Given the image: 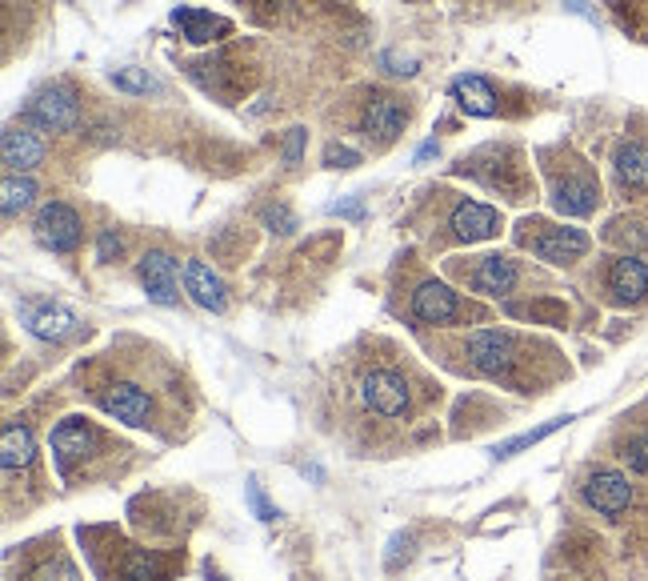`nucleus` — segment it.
<instances>
[{
	"mask_svg": "<svg viewBox=\"0 0 648 581\" xmlns=\"http://www.w3.org/2000/svg\"><path fill=\"white\" fill-rule=\"evenodd\" d=\"M600 205V181L585 161H573L564 173L552 177V209L564 217H588Z\"/></svg>",
	"mask_w": 648,
	"mask_h": 581,
	"instance_id": "nucleus-1",
	"label": "nucleus"
},
{
	"mask_svg": "<svg viewBox=\"0 0 648 581\" xmlns=\"http://www.w3.org/2000/svg\"><path fill=\"white\" fill-rule=\"evenodd\" d=\"M533 229H537L533 237L521 233V245L533 249L549 265H573V261H580L592 249V237L585 229H573V225H533Z\"/></svg>",
	"mask_w": 648,
	"mask_h": 581,
	"instance_id": "nucleus-2",
	"label": "nucleus"
},
{
	"mask_svg": "<svg viewBox=\"0 0 648 581\" xmlns=\"http://www.w3.org/2000/svg\"><path fill=\"white\" fill-rule=\"evenodd\" d=\"M25 121L45 129V133H69V129L81 124V100H76L73 88H64V85L40 88L37 97L28 100Z\"/></svg>",
	"mask_w": 648,
	"mask_h": 581,
	"instance_id": "nucleus-3",
	"label": "nucleus"
},
{
	"mask_svg": "<svg viewBox=\"0 0 648 581\" xmlns=\"http://www.w3.org/2000/svg\"><path fill=\"white\" fill-rule=\"evenodd\" d=\"M49 446H52V461H57V473L69 477L76 461L93 458V449L100 446V433L93 429L85 417H64L61 425L52 429Z\"/></svg>",
	"mask_w": 648,
	"mask_h": 581,
	"instance_id": "nucleus-4",
	"label": "nucleus"
},
{
	"mask_svg": "<svg viewBox=\"0 0 648 581\" xmlns=\"http://www.w3.org/2000/svg\"><path fill=\"white\" fill-rule=\"evenodd\" d=\"M468 361L485 377H504L516 361V337L509 329H477L468 334Z\"/></svg>",
	"mask_w": 648,
	"mask_h": 581,
	"instance_id": "nucleus-5",
	"label": "nucleus"
},
{
	"mask_svg": "<svg viewBox=\"0 0 648 581\" xmlns=\"http://www.w3.org/2000/svg\"><path fill=\"white\" fill-rule=\"evenodd\" d=\"M360 401L380 417H401L408 409V385L401 373L392 370H372L360 377Z\"/></svg>",
	"mask_w": 648,
	"mask_h": 581,
	"instance_id": "nucleus-6",
	"label": "nucleus"
},
{
	"mask_svg": "<svg viewBox=\"0 0 648 581\" xmlns=\"http://www.w3.org/2000/svg\"><path fill=\"white\" fill-rule=\"evenodd\" d=\"M37 241L52 253H73L81 245V217L64 201H49L37 213Z\"/></svg>",
	"mask_w": 648,
	"mask_h": 581,
	"instance_id": "nucleus-7",
	"label": "nucleus"
},
{
	"mask_svg": "<svg viewBox=\"0 0 648 581\" xmlns=\"http://www.w3.org/2000/svg\"><path fill=\"white\" fill-rule=\"evenodd\" d=\"M585 501L597 509V513H604V518H621L624 509L633 506V485L616 470H597V473H588Z\"/></svg>",
	"mask_w": 648,
	"mask_h": 581,
	"instance_id": "nucleus-8",
	"label": "nucleus"
},
{
	"mask_svg": "<svg viewBox=\"0 0 648 581\" xmlns=\"http://www.w3.org/2000/svg\"><path fill=\"white\" fill-rule=\"evenodd\" d=\"M140 281L152 305H176L181 301V281H176V261L164 249H152L140 257Z\"/></svg>",
	"mask_w": 648,
	"mask_h": 581,
	"instance_id": "nucleus-9",
	"label": "nucleus"
},
{
	"mask_svg": "<svg viewBox=\"0 0 648 581\" xmlns=\"http://www.w3.org/2000/svg\"><path fill=\"white\" fill-rule=\"evenodd\" d=\"M97 401L109 417L124 421V425H148V417H152V401H148L145 389L133 382H117L109 385V389H100Z\"/></svg>",
	"mask_w": 648,
	"mask_h": 581,
	"instance_id": "nucleus-10",
	"label": "nucleus"
},
{
	"mask_svg": "<svg viewBox=\"0 0 648 581\" xmlns=\"http://www.w3.org/2000/svg\"><path fill=\"white\" fill-rule=\"evenodd\" d=\"M453 237L456 241H468V245H477V241H492V237L501 233V213L492 209V205H480V201H461L453 209Z\"/></svg>",
	"mask_w": 648,
	"mask_h": 581,
	"instance_id": "nucleus-11",
	"label": "nucleus"
},
{
	"mask_svg": "<svg viewBox=\"0 0 648 581\" xmlns=\"http://www.w3.org/2000/svg\"><path fill=\"white\" fill-rule=\"evenodd\" d=\"M413 317L425 325H449L461 317V301H456V293L449 285L425 281V285H416V293H413Z\"/></svg>",
	"mask_w": 648,
	"mask_h": 581,
	"instance_id": "nucleus-12",
	"label": "nucleus"
},
{
	"mask_svg": "<svg viewBox=\"0 0 648 581\" xmlns=\"http://www.w3.org/2000/svg\"><path fill=\"white\" fill-rule=\"evenodd\" d=\"M404 124H408V109L401 105V97H389V93L372 97L365 105V112H360V129L368 136H377L380 145L396 141V133H401Z\"/></svg>",
	"mask_w": 648,
	"mask_h": 581,
	"instance_id": "nucleus-13",
	"label": "nucleus"
},
{
	"mask_svg": "<svg viewBox=\"0 0 648 581\" xmlns=\"http://www.w3.org/2000/svg\"><path fill=\"white\" fill-rule=\"evenodd\" d=\"M609 293L621 305H636L648 298V265L633 253H624L609 265Z\"/></svg>",
	"mask_w": 648,
	"mask_h": 581,
	"instance_id": "nucleus-14",
	"label": "nucleus"
},
{
	"mask_svg": "<svg viewBox=\"0 0 648 581\" xmlns=\"http://www.w3.org/2000/svg\"><path fill=\"white\" fill-rule=\"evenodd\" d=\"M612 173L616 185L628 193H648V145L645 141H621L612 153Z\"/></svg>",
	"mask_w": 648,
	"mask_h": 581,
	"instance_id": "nucleus-15",
	"label": "nucleus"
},
{
	"mask_svg": "<svg viewBox=\"0 0 648 581\" xmlns=\"http://www.w3.org/2000/svg\"><path fill=\"white\" fill-rule=\"evenodd\" d=\"M184 289H188V298H193L200 310L224 313V305H229V289H224V281L208 269L205 261H188V265H184Z\"/></svg>",
	"mask_w": 648,
	"mask_h": 581,
	"instance_id": "nucleus-16",
	"label": "nucleus"
},
{
	"mask_svg": "<svg viewBox=\"0 0 648 581\" xmlns=\"http://www.w3.org/2000/svg\"><path fill=\"white\" fill-rule=\"evenodd\" d=\"M0 157H4V169L9 173H28V169H37L45 161V145H40L37 133H28V129H4L0 136Z\"/></svg>",
	"mask_w": 648,
	"mask_h": 581,
	"instance_id": "nucleus-17",
	"label": "nucleus"
},
{
	"mask_svg": "<svg viewBox=\"0 0 648 581\" xmlns=\"http://www.w3.org/2000/svg\"><path fill=\"white\" fill-rule=\"evenodd\" d=\"M21 322L33 337L40 341H64L76 334V313H69L64 305H37V310H21Z\"/></svg>",
	"mask_w": 648,
	"mask_h": 581,
	"instance_id": "nucleus-18",
	"label": "nucleus"
},
{
	"mask_svg": "<svg viewBox=\"0 0 648 581\" xmlns=\"http://www.w3.org/2000/svg\"><path fill=\"white\" fill-rule=\"evenodd\" d=\"M468 285L485 298H509L516 285V265L509 257H480L477 269L468 273Z\"/></svg>",
	"mask_w": 648,
	"mask_h": 581,
	"instance_id": "nucleus-19",
	"label": "nucleus"
},
{
	"mask_svg": "<svg viewBox=\"0 0 648 581\" xmlns=\"http://www.w3.org/2000/svg\"><path fill=\"white\" fill-rule=\"evenodd\" d=\"M33 461H37V437H33V429L21 425V421H9L4 433H0V465H4V473L28 470Z\"/></svg>",
	"mask_w": 648,
	"mask_h": 581,
	"instance_id": "nucleus-20",
	"label": "nucleus"
},
{
	"mask_svg": "<svg viewBox=\"0 0 648 581\" xmlns=\"http://www.w3.org/2000/svg\"><path fill=\"white\" fill-rule=\"evenodd\" d=\"M172 25L181 28L184 40H193V45H212V40H221L233 33V25L224 21V16H212L205 9H176L172 13Z\"/></svg>",
	"mask_w": 648,
	"mask_h": 581,
	"instance_id": "nucleus-21",
	"label": "nucleus"
},
{
	"mask_svg": "<svg viewBox=\"0 0 648 581\" xmlns=\"http://www.w3.org/2000/svg\"><path fill=\"white\" fill-rule=\"evenodd\" d=\"M453 97L456 105L468 112V117H497V88L485 81V76H456L453 81Z\"/></svg>",
	"mask_w": 648,
	"mask_h": 581,
	"instance_id": "nucleus-22",
	"label": "nucleus"
},
{
	"mask_svg": "<svg viewBox=\"0 0 648 581\" xmlns=\"http://www.w3.org/2000/svg\"><path fill=\"white\" fill-rule=\"evenodd\" d=\"M568 421H576V417H552V421H545V425H537V429L516 433V437H509V441H501V446L492 449V458H497V461L516 458V453H525V449H533V446H537V441H545V437H552V433H557V429H564Z\"/></svg>",
	"mask_w": 648,
	"mask_h": 581,
	"instance_id": "nucleus-23",
	"label": "nucleus"
},
{
	"mask_svg": "<svg viewBox=\"0 0 648 581\" xmlns=\"http://www.w3.org/2000/svg\"><path fill=\"white\" fill-rule=\"evenodd\" d=\"M37 197V181L25 173H9L4 177V185H0V213L4 217H16V213H25Z\"/></svg>",
	"mask_w": 648,
	"mask_h": 581,
	"instance_id": "nucleus-24",
	"label": "nucleus"
},
{
	"mask_svg": "<svg viewBox=\"0 0 648 581\" xmlns=\"http://www.w3.org/2000/svg\"><path fill=\"white\" fill-rule=\"evenodd\" d=\"M28 581H81V573H76L73 561L52 557V561H40V566L28 573Z\"/></svg>",
	"mask_w": 648,
	"mask_h": 581,
	"instance_id": "nucleus-25",
	"label": "nucleus"
},
{
	"mask_svg": "<svg viewBox=\"0 0 648 581\" xmlns=\"http://www.w3.org/2000/svg\"><path fill=\"white\" fill-rule=\"evenodd\" d=\"M112 85L121 93H157V81L145 73V69H117L112 73Z\"/></svg>",
	"mask_w": 648,
	"mask_h": 581,
	"instance_id": "nucleus-26",
	"label": "nucleus"
},
{
	"mask_svg": "<svg viewBox=\"0 0 648 581\" xmlns=\"http://www.w3.org/2000/svg\"><path fill=\"white\" fill-rule=\"evenodd\" d=\"M624 461H628V470L648 477V429L628 437V446H624Z\"/></svg>",
	"mask_w": 648,
	"mask_h": 581,
	"instance_id": "nucleus-27",
	"label": "nucleus"
},
{
	"mask_svg": "<svg viewBox=\"0 0 648 581\" xmlns=\"http://www.w3.org/2000/svg\"><path fill=\"white\" fill-rule=\"evenodd\" d=\"M152 578H157V557L145 554V549L129 554V566H124V581H152Z\"/></svg>",
	"mask_w": 648,
	"mask_h": 581,
	"instance_id": "nucleus-28",
	"label": "nucleus"
},
{
	"mask_svg": "<svg viewBox=\"0 0 648 581\" xmlns=\"http://www.w3.org/2000/svg\"><path fill=\"white\" fill-rule=\"evenodd\" d=\"M265 225H269L272 233H293L296 229V217L289 209H284V205H269V209H265Z\"/></svg>",
	"mask_w": 648,
	"mask_h": 581,
	"instance_id": "nucleus-29",
	"label": "nucleus"
},
{
	"mask_svg": "<svg viewBox=\"0 0 648 581\" xmlns=\"http://www.w3.org/2000/svg\"><path fill=\"white\" fill-rule=\"evenodd\" d=\"M325 165L329 169H353V165H360V153L349 149V145H329L325 149Z\"/></svg>",
	"mask_w": 648,
	"mask_h": 581,
	"instance_id": "nucleus-30",
	"label": "nucleus"
},
{
	"mask_svg": "<svg viewBox=\"0 0 648 581\" xmlns=\"http://www.w3.org/2000/svg\"><path fill=\"white\" fill-rule=\"evenodd\" d=\"M121 249H124V241L117 237V229H105V233L97 237V261H105V265L121 257Z\"/></svg>",
	"mask_w": 648,
	"mask_h": 581,
	"instance_id": "nucleus-31",
	"label": "nucleus"
},
{
	"mask_svg": "<svg viewBox=\"0 0 648 581\" xmlns=\"http://www.w3.org/2000/svg\"><path fill=\"white\" fill-rule=\"evenodd\" d=\"M305 129H289V136H284V149H281V157H284V165H301V153H305Z\"/></svg>",
	"mask_w": 648,
	"mask_h": 581,
	"instance_id": "nucleus-32",
	"label": "nucleus"
},
{
	"mask_svg": "<svg viewBox=\"0 0 648 581\" xmlns=\"http://www.w3.org/2000/svg\"><path fill=\"white\" fill-rule=\"evenodd\" d=\"M380 64H384L392 76H413L416 73L413 57H396V52H380Z\"/></svg>",
	"mask_w": 648,
	"mask_h": 581,
	"instance_id": "nucleus-33",
	"label": "nucleus"
},
{
	"mask_svg": "<svg viewBox=\"0 0 648 581\" xmlns=\"http://www.w3.org/2000/svg\"><path fill=\"white\" fill-rule=\"evenodd\" d=\"M248 506L257 509V518L260 521H277V509L265 501V494H260V485L257 482H248Z\"/></svg>",
	"mask_w": 648,
	"mask_h": 581,
	"instance_id": "nucleus-34",
	"label": "nucleus"
},
{
	"mask_svg": "<svg viewBox=\"0 0 648 581\" xmlns=\"http://www.w3.org/2000/svg\"><path fill=\"white\" fill-rule=\"evenodd\" d=\"M329 213H337V217H360L365 205L360 201H337V205H329Z\"/></svg>",
	"mask_w": 648,
	"mask_h": 581,
	"instance_id": "nucleus-35",
	"label": "nucleus"
},
{
	"mask_svg": "<svg viewBox=\"0 0 648 581\" xmlns=\"http://www.w3.org/2000/svg\"><path fill=\"white\" fill-rule=\"evenodd\" d=\"M428 157H437V141H428V145H420V149H416L413 161L420 165V161H428Z\"/></svg>",
	"mask_w": 648,
	"mask_h": 581,
	"instance_id": "nucleus-36",
	"label": "nucleus"
}]
</instances>
